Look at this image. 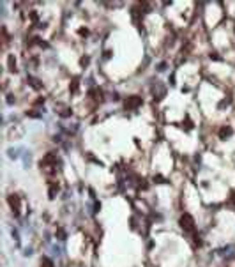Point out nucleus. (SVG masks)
<instances>
[{"label":"nucleus","mask_w":235,"mask_h":267,"mask_svg":"<svg viewBox=\"0 0 235 267\" xmlns=\"http://www.w3.org/2000/svg\"><path fill=\"white\" fill-rule=\"evenodd\" d=\"M180 226L184 228V232H189V234H194V219L193 216L189 214H182V218H180Z\"/></svg>","instance_id":"obj_1"},{"label":"nucleus","mask_w":235,"mask_h":267,"mask_svg":"<svg viewBox=\"0 0 235 267\" xmlns=\"http://www.w3.org/2000/svg\"><path fill=\"white\" fill-rule=\"evenodd\" d=\"M142 97H138V96H129L127 99H126V103H124V106H126V110H136L138 106H142Z\"/></svg>","instance_id":"obj_2"},{"label":"nucleus","mask_w":235,"mask_h":267,"mask_svg":"<svg viewBox=\"0 0 235 267\" xmlns=\"http://www.w3.org/2000/svg\"><path fill=\"white\" fill-rule=\"evenodd\" d=\"M9 205H11V209H12L14 212H18V211H20V196L11 195L9 196Z\"/></svg>","instance_id":"obj_3"},{"label":"nucleus","mask_w":235,"mask_h":267,"mask_svg":"<svg viewBox=\"0 0 235 267\" xmlns=\"http://www.w3.org/2000/svg\"><path fill=\"white\" fill-rule=\"evenodd\" d=\"M232 127L230 126H221V129H219V138L221 140H225V138H228V136H232Z\"/></svg>","instance_id":"obj_4"},{"label":"nucleus","mask_w":235,"mask_h":267,"mask_svg":"<svg viewBox=\"0 0 235 267\" xmlns=\"http://www.w3.org/2000/svg\"><path fill=\"white\" fill-rule=\"evenodd\" d=\"M41 267H53V262H51V260H48V258H42Z\"/></svg>","instance_id":"obj_5"},{"label":"nucleus","mask_w":235,"mask_h":267,"mask_svg":"<svg viewBox=\"0 0 235 267\" xmlns=\"http://www.w3.org/2000/svg\"><path fill=\"white\" fill-rule=\"evenodd\" d=\"M69 89H71V92H76V90H78V80H72V85Z\"/></svg>","instance_id":"obj_6"},{"label":"nucleus","mask_w":235,"mask_h":267,"mask_svg":"<svg viewBox=\"0 0 235 267\" xmlns=\"http://www.w3.org/2000/svg\"><path fill=\"white\" fill-rule=\"evenodd\" d=\"M228 204H235V193L230 195V200H228Z\"/></svg>","instance_id":"obj_7"}]
</instances>
